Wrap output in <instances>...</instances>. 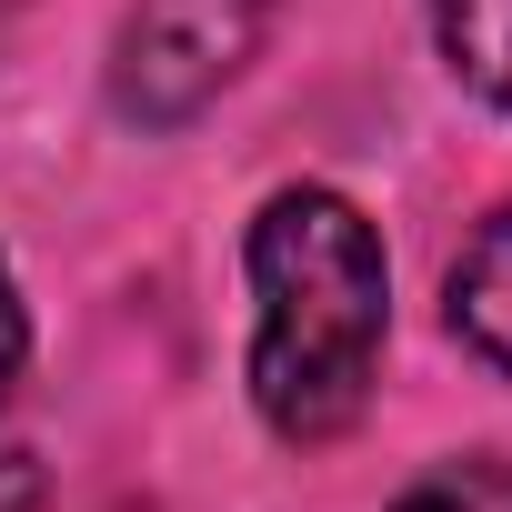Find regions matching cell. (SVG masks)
<instances>
[{"instance_id":"7a4b0ae2","label":"cell","mask_w":512,"mask_h":512,"mask_svg":"<svg viewBox=\"0 0 512 512\" xmlns=\"http://www.w3.org/2000/svg\"><path fill=\"white\" fill-rule=\"evenodd\" d=\"M272 31V0H131L111 31V101L141 131H181L211 111Z\"/></svg>"},{"instance_id":"3957f363","label":"cell","mask_w":512,"mask_h":512,"mask_svg":"<svg viewBox=\"0 0 512 512\" xmlns=\"http://www.w3.org/2000/svg\"><path fill=\"white\" fill-rule=\"evenodd\" d=\"M452 332L492 372H512V201L462 241V262H452Z\"/></svg>"},{"instance_id":"5b68a950","label":"cell","mask_w":512,"mask_h":512,"mask_svg":"<svg viewBox=\"0 0 512 512\" xmlns=\"http://www.w3.org/2000/svg\"><path fill=\"white\" fill-rule=\"evenodd\" d=\"M392 512H512V452H452L422 482H402Z\"/></svg>"},{"instance_id":"52a82bcc","label":"cell","mask_w":512,"mask_h":512,"mask_svg":"<svg viewBox=\"0 0 512 512\" xmlns=\"http://www.w3.org/2000/svg\"><path fill=\"white\" fill-rule=\"evenodd\" d=\"M0 512H41V462L31 452H0Z\"/></svg>"},{"instance_id":"8992f818","label":"cell","mask_w":512,"mask_h":512,"mask_svg":"<svg viewBox=\"0 0 512 512\" xmlns=\"http://www.w3.org/2000/svg\"><path fill=\"white\" fill-rule=\"evenodd\" d=\"M21 352H31V322H21V292H11V262H0V402L21 382Z\"/></svg>"},{"instance_id":"277c9868","label":"cell","mask_w":512,"mask_h":512,"mask_svg":"<svg viewBox=\"0 0 512 512\" xmlns=\"http://www.w3.org/2000/svg\"><path fill=\"white\" fill-rule=\"evenodd\" d=\"M432 31H442V61L492 111H512V0H432Z\"/></svg>"},{"instance_id":"6da1fadb","label":"cell","mask_w":512,"mask_h":512,"mask_svg":"<svg viewBox=\"0 0 512 512\" xmlns=\"http://www.w3.org/2000/svg\"><path fill=\"white\" fill-rule=\"evenodd\" d=\"M251 402L282 442H332L362 422L372 372H382V332H392V272L372 221L322 191L292 181L251 221Z\"/></svg>"}]
</instances>
